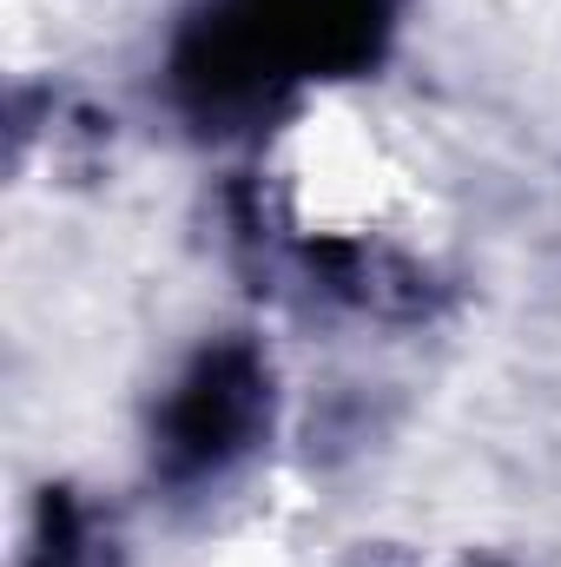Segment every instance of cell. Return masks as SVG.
<instances>
[{
    "label": "cell",
    "mask_w": 561,
    "mask_h": 567,
    "mask_svg": "<svg viewBox=\"0 0 561 567\" xmlns=\"http://www.w3.org/2000/svg\"><path fill=\"white\" fill-rule=\"evenodd\" d=\"M265 423V370L245 343L205 350L192 363V377L178 383V396L159 416V468L172 482H198L218 475L232 455L252 449V435Z\"/></svg>",
    "instance_id": "obj_2"
},
{
    "label": "cell",
    "mask_w": 561,
    "mask_h": 567,
    "mask_svg": "<svg viewBox=\"0 0 561 567\" xmlns=\"http://www.w3.org/2000/svg\"><path fill=\"white\" fill-rule=\"evenodd\" d=\"M33 567H80V522H73V502H47V542H40V561Z\"/></svg>",
    "instance_id": "obj_3"
},
{
    "label": "cell",
    "mask_w": 561,
    "mask_h": 567,
    "mask_svg": "<svg viewBox=\"0 0 561 567\" xmlns=\"http://www.w3.org/2000/svg\"><path fill=\"white\" fill-rule=\"evenodd\" d=\"M384 33L390 0H212L172 53V86L198 120H238L297 80L370 66Z\"/></svg>",
    "instance_id": "obj_1"
}]
</instances>
